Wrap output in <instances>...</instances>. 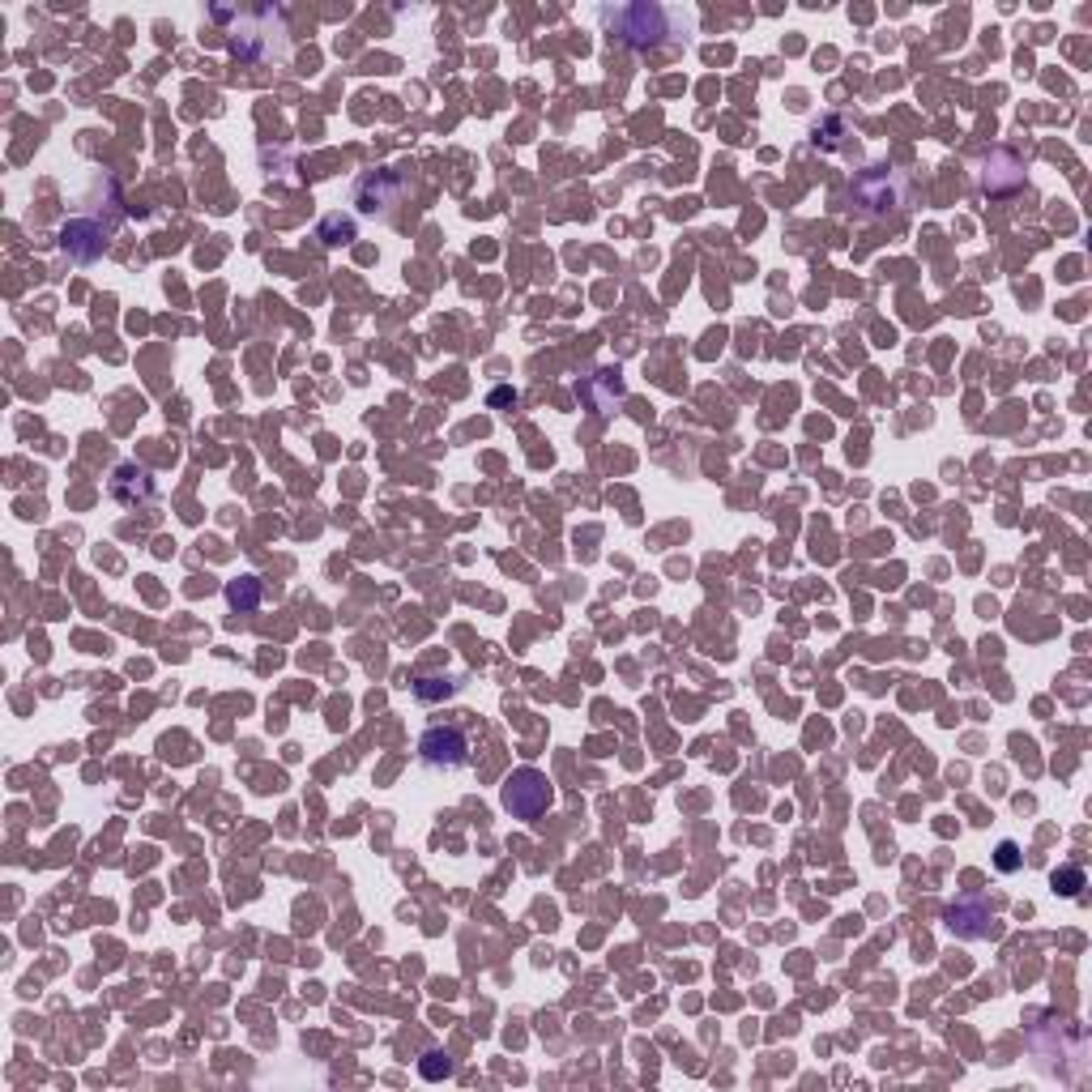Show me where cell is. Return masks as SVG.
<instances>
[{"instance_id":"cell-1","label":"cell","mask_w":1092,"mask_h":1092,"mask_svg":"<svg viewBox=\"0 0 1092 1092\" xmlns=\"http://www.w3.org/2000/svg\"><path fill=\"white\" fill-rule=\"evenodd\" d=\"M606 22H611V34L619 39V43H631V47H653L661 43V34H670V22L674 17L666 14V9H658V5H631V9H606Z\"/></svg>"},{"instance_id":"cell-2","label":"cell","mask_w":1092,"mask_h":1092,"mask_svg":"<svg viewBox=\"0 0 1092 1092\" xmlns=\"http://www.w3.org/2000/svg\"><path fill=\"white\" fill-rule=\"evenodd\" d=\"M419 760L435 773H457L470 764V734L461 726H432V730L419 738Z\"/></svg>"},{"instance_id":"cell-3","label":"cell","mask_w":1092,"mask_h":1092,"mask_svg":"<svg viewBox=\"0 0 1092 1092\" xmlns=\"http://www.w3.org/2000/svg\"><path fill=\"white\" fill-rule=\"evenodd\" d=\"M504 807L517 820H538L542 811L551 807V781H546V773H538V768H517L504 781Z\"/></svg>"},{"instance_id":"cell-4","label":"cell","mask_w":1092,"mask_h":1092,"mask_svg":"<svg viewBox=\"0 0 1092 1092\" xmlns=\"http://www.w3.org/2000/svg\"><path fill=\"white\" fill-rule=\"evenodd\" d=\"M900 184H905V180H900L892 166H870L867 176L858 180V188H853V193H858V201H862V205H870V210H883V205H892V201H897V196H892V188L900 193Z\"/></svg>"},{"instance_id":"cell-5","label":"cell","mask_w":1092,"mask_h":1092,"mask_svg":"<svg viewBox=\"0 0 1092 1092\" xmlns=\"http://www.w3.org/2000/svg\"><path fill=\"white\" fill-rule=\"evenodd\" d=\"M261 598H265V589H261V581H256V576H240V581L226 584V602H231L235 611H256V606H261Z\"/></svg>"},{"instance_id":"cell-6","label":"cell","mask_w":1092,"mask_h":1092,"mask_svg":"<svg viewBox=\"0 0 1092 1092\" xmlns=\"http://www.w3.org/2000/svg\"><path fill=\"white\" fill-rule=\"evenodd\" d=\"M973 917H977V922H990V913H986V905H982V900H973V905H952V909H947V926L956 930V935H969V939H973V930H977V935H986L982 926L969 930Z\"/></svg>"},{"instance_id":"cell-7","label":"cell","mask_w":1092,"mask_h":1092,"mask_svg":"<svg viewBox=\"0 0 1092 1092\" xmlns=\"http://www.w3.org/2000/svg\"><path fill=\"white\" fill-rule=\"evenodd\" d=\"M452 691H457V679H419V683H414V696H419V700H427V704H432V700H449Z\"/></svg>"},{"instance_id":"cell-8","label":"cell","mask_w":1092,"mask_h":1092,"mask_svg":"<svg viewBox=\"0 0 1092 1092\" xmlns=\"http://www.w3.org/2000/svg\"><path fill=\"white\" fill-rule=\"evenodd\" d=\"M1054 888H1059L1062 897H1079V888H1084V870H1079V867L1054 870Z\"/></svg>"},{"instance_id":"cell-9","label":"cell","mask_w":1092,"mask_h":1092,"mask_svg":"<svg viewBox=\"0 0 1092 1092\" xmlns=\"http://www.w3.org/2000/svg\"><path fill=\"white\" fill-rule=\"evenodd\" d=\"M423 1076H427V1079H444V1076H452V1062L444 1059V1054H427V1059H423Z\"/></svg>"},{"instance_id":"cell-10","label":"cell","mask_w":1092,"mask_h":1092,"mask_svg":"<svg viewBox=\"0 0 1092 1092\" xmlns=\"http://www.w3.org/2000/svg\"><path fill=\"white\" fill-rule=\"evenodd\" d=\"M1020 867V850L1011 845V840H1002L999 845V870H1016Z\"/></svg>"}]
</instances>
